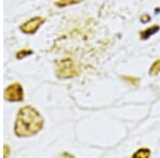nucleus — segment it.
<instances>
[{"label": "nucleus", "instance_id": "1", "mask_svg": "<svg viewBox=\"0 0 160 158\" xmlns=\"http://www.w3.org/2000/svg\"><path fill=\"white\" fill-rule=\"evenodd\" d=\"M44 120L41 113L31 106H26L18 111L14 131L20 138L31 137L43 128Z\"/></svg>", "mask_w": 160, "mask_h": 158}, {"label": "nucleus", "instance_id": "2", "mask_svg": "<svg viewBox=\"0 0 160 158\" xmlns=\"http://www.w3.org/2000/svg\"><path fill=\"white\" fill-rule=\"evenodd\" d=\"M4 98L9 102H22L24 99V90L19 84H10L4 91Z\"/></svg>", "mask_w": 160, "mask_h": 158}, {"label": "nucleus", "instance_id": "3", "mask_svg": "<svg viewBox=\"0 0 160 158\" xmlns=\"http://www.w3.org/2000/svg\"><path fill=\"white\" fill-rule=\"evenodd\" d=\"M76 74H77V69H75L73 61L69 60V59L62 61L58 64L57 75H58L59 78H72Z\"/></svg>", "mask_w": 160, "mask_h": 158}, {"label": "nucleus", "instance_id": "4", "mask_svg": "<svg viewBox=\"0 0 160 158\" xmlns=\"http://www.w3.org/2000/svg\"><path fill=\"white\" fill-rule=\"evenodd\" d=\"M44 23H45V18L44 17H38V16L33 17V18L27 20V22L20 26V30L25 33H28V34H33V33L37 32L38 29Z\"/></svg>", "mask_w": 160, "mask_h": 158}, {"label": "nucleus", "instance_id": "5", "mask_svg": "<svg viewBox=\"0 0 160 158\" xmlns=\"http://www.w3.org/2000/svg\"><path fill=\"white\" fill-rule=\"evenodd\" d=\"M160 29V27L159 26H153V27H151V28H146L144 31H142V32L140 33V37L142 40H148V38H151L152 35H154L156 32H158Z\"/></svg>", "mask_w": 160, "mask_h": 158}, {"label": "nucleus", "instance_id": "6", "mask_svg": "<svg viewBox=\"0 0 160 158\" xmlns=\"http://www.w3.org/2000/svg\"><path fill=\"white\" fill-rule=\"evenodd\" d=\"M151 156V151L146 147H143V149H140L138 150L135 154H133V157H142V158H146V157H149Z\"/></svg>", "mask_w": 160, "mask_h": 158}, {"label": "nucleus", "instance_id": "7", "mask_svg": "<svg viewBox=\"0 0 160 158\" xmlns=\"http://www.w3.org/2000/svg\"><path fill=\"white\" fill-rule=\"evenodd\" d=\"M160 72V60H156L152 65L151 69H149V75L152 76H155Z\"/></svg>", "mask_w": 160, "mask_h": 158}, {"label": "nucleus", "instance_id": "8", "mask_svg": "<svg viewBox=\"0 0 160 158\" xmlns=\"http://www.w3.org/2000/svg\"><path fill=\"white\" fill-rule=\"evenodd\" d=\"M83 1V0H60L58 2L59 7H65V6H69V4H76L79 3V2Z\"/></svg>", "mask_w": 160, "mask_h": 158}, {"label": "nucleus", "instance_id": "9", "mask_svg": "<svg viewBox=\"0 0 160 158\" xmlns=\"http://www.w3.org/2000/svg\"><path fill=\"white\" fill-rule=\"evenodd\" d=\"M32 54V50H29V49H25V50H22L19 53H17V58L18 59H22V58H25V57L29 56Z\"/></svg>", "mask_w": 160, "mask_h": 158}, {"label": "nucleus", "instance_id": "10", "mask_svg": "<svg viewBox=\"0 0 160 158\" xmlns=\"http://www.w3.org/2000/svg\"><path fill=\"white\" fill-rule=\"evenodd\" d=\"M141 19H142V22H143V23H146V22H148V20L151 19V17H149L148 15H144V16L141 17Z\"/></svg>", "mask_w": 160, "mask_h": 158}, {"label": "nucleus", "instance_id": "11", "mask_svg": "<svg viewBox=\"0 0 160 158\" xmlns=\"http://www.w3.org/2000/svg\"><path fill=\"white\" fill-rule=\"evenodd\" d=\"M3 155H4V157H8V155H9V146H8V145H4Z\"/></svg>", "mask_w": 160, "mask_h": 158}]
</instances>
